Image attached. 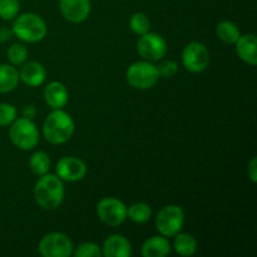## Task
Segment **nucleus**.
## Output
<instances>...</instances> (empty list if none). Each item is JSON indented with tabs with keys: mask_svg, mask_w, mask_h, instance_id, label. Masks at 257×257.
<instances>
[{
	"mask_svg": "<svg viewBox=\"0 0 257 257\" xmlns=\"http://www.w3.org/2000/svg\"><path fill=\"white\" fill-rule=\"evenodd\" d=\"M34 198L40 208L57 210L64 200V185L57 175L45 173L39 176L34 186Z\"/></svg>",
	"mask_w": 257,
	"mask_h": 257,
	"instance_id": "1",
	"label": "nucleus"
},
{
	"mask_svg": "<svg viewBox=\"0 0 257 257\" xmlns=\"http://www.w3.org/2000/svg\"><path fill=\"white\" fill-rule=\"evenodd\" d=\"M43 136L50 145H63L72 138L75 124L72 115L63 109H53L43 122Z\"/></svg>",
	"mask_w": 257,
	"mask_h": 257,
	"instance_id": "2",
	"label": "nucleus"
},
{
	"mask_svg": "<svg viewBox=\"0 0 257 257\" xmlns=\"http://www.w3.org/2000/svg\"><path fill=\"white\" fill-rule=\"evenodd\" d=\"M13 34L25 43H38L47 37L48 28L44 19L34 13H24L15 18Z\"/></svg>",
	"mask_w": 257,
	"mask_h": 257,
	"instance_id": "3",
	"label": "nucleus"
},
{
	"mask_svg": "<svg viewBox=\"0 0 257 257\" xmlns=\"http://www.w3.org/2000/svg\"><path fill=\"white\" fill-rule=\"evenodd\" d=\"M9 138L13 145L19 150L30 151L39 143V131L29 118H17L10 124Z\"/></svg>",
	"mask_w": 257,
	"mask_h": 257,
	"instance_id": "4",
	"label": "nucleus"
},
{
	"mask_svg": "<svg viewBox=\"0 0 257 257\" xmlns=\"http://www.w3.org/2000/svg\"><path fill=\"white\" fill-rule=\"evenodd\" d=\"M125 78L131 87L135 89L146 90L155 87L161 77L157 65L152 64V62H148V60H140V62L132 63L128 67Z\"/></svg>",
	"mask_w": 257,
	"mask_h": 257,
	"instance_id": "5",
	"label": "nucleus"
},
{
	"mask_svg": "<svg viewBox=\"0 0 257 257\" xmlns=\"http://www.w3.org/2000/svg\"><path fill=\"white\" fill-rule=\"evenodd\" d=\"M185 225V212L177 205H167L161 208L156 217V228L165 237H175Z\"/></svg>",
	"mask_w": 257,
	"mask_h": 257,
	"instance_id": "6",
	"label": "nucleus"
},
{
	"mask_svg": "<svg viewBox=\"0 0 257 257\" xmlns=\"http://www.w3.org/2000/svg\"><path fill=\"white\" fill-rule=\"evenodd\" d=\"M38 250L43 257H69L73 255L72 240L63 232H49L39 241Z\"/></svg>",
	"mask_w": 257,
	"mask_h": 257,
	"instance_id": "7",
	"label": "nucleus"
},
{
	"mask_svg": "<svg viewBox=\"0 0 257 257\" xmlns=\"http://www.w3.org/2000/svg\"><path fill=\"white\" fill-rule=\"evenodd\" d=\"M97 215L104 225L118 227L127 220V206L114 197H104L97 203Z\"/></svg>",
	"mask_w": 257,
	"mask_h": 257,
	"instance_id": "8",
	"label": "nucleus"
},
{
	"mask_svg": "<svg viewBox=\"0 0 257 257\" xmlns=\"http://www.w3.org/2000/svg\"><path fill=\"white\" fill-rule=\"evenodd\" d=\"M182 64L190 73H201L210 64V52L207 47L200 42H192L182 50Z\"/></svg>",
	"mask_w": 257,
	"mask_h": 257,
	"instance_id": "9",
	"label": "nucleus"
},
{
	"mask_svg": "<svg viewBox=\"0 0 257 257\" xmlns=\"http://www.w3.org/2000/svg\"><path fill=\"white\" fill-rule=\"evenodd\" d=\"M137 52L148 62L161 60L167 53V42L157 33H146L141 35L137 42Z\"/></svg>",
	"mask_w": 257,
	"mask_h": 257,
	"instance_id": "10",
	"label": "nucleus"
},
{
	"mask_svg": "<svg viewBox=\"0 0 257 257\" xmlns=\"http://www.w3.org/2000/svg\"><path fill=\"white\" fill-rule=\"evenodd\" d=\"M55 175L63 182H78L87 175V165L78 157H62L55 166Z\"/></svg>",
	"mask_w": 257,
	"mask_h": 257,
	"instance_id": "11",
	"label": "nucleus"
},
{
	"mask_svg": "<svg viewBox=\"0 0 257 257\" xmlns=\"http://www.w3.org/2000/svg\"><path fill=\"white\" fill-rule=\"evenodd\" d=\"M60 13L70 23H83L88 19L92 10L90 0H59Z\"/></svg>",
	"mask_w": 257,
	"mask_h": 257,
	"instance_id": "12",
	"label": "nucleus"
},
{
	"mask_svg": "<svg viewBox=\"0 0 257 257\" xmlns=\"http://www.w3.org/2000/svg\"><path fill=\"white\" fill-rule=\"evenodd\" d=\"M102 256L105 257H130L132 256V246L130 240L119 233L107 237L102 246Z\"/></svg>",
	"mask_w": 257,
	"mask_h": 257,
	"instance_id": "13",
	"label": "nucleus"
},
{
	"mask_svg": "<svg viewBox=\"0 0 257 257\" xmlns=\"http://www.w3.org/2000/svg\"><path fill=\"white\" fill-rule=\"evenodd\" d=\"M44 100L52 109H63L68 103V89L62 82H50L44 88Z\"/></svg>",
	"mask_w": 257,
	"mask_h": 257,
	"instance_id": "14",
	"label": "nucleus"
},
{
	"mask_svg": "<svg viewBox=\"0 0 257 257\" xmlns=\"http://www.w3.org/2000/svg\"><path fill=\"white\" fill-rule=\"evenodd\" d=\"M238 58L248 65L257 64V39L255 34L240 35L235 43Z\"/></svg>",
	"mask_w": 257,
	"mask_h": 257,
	"instance_id": "15",
	"label": "nucleus"
},
{
	"mask_svg": "<svg viewBox=\"0 0 257 257\" xmlns=\"http://www.w3.org/2000/svg\"><path fill=\"white\" fill-rule=\"evenodd\" d=\"M19 78L24 84L29 87H39L45 82L47 70L40 63L28 62L23 64L19 72Z\"/></svg>",
	"mask_w": 257,
	"mask_h": 257,
	"instance_id": "16",
	"label": "nucleus"
},
{
	"mask_svg": "<svg viewBox=\"0 0 257 257\" xmlns=\"http://www.w3.org/2000/svg\"><path fill=\"white\" fill-rule=\"evenodd\" d=\"M171 252V243L167 237L152 236L143 242L141 253L143 257H166Z\"/></svg>",
	"mask_w": 257,
	"mask_h": 257,
	"instance_id": "17",
	"label": "nucleus"
},
{
	"mask_svg": "<svg viewBox=\"0 0 257 257\" xmlns=\"http://www.w3.org/2000/svg\"><path fill=\"white\" fill-rule=\"evenodd\" d=\"M19 72L12 64H0V93H9L19 84Z\"/></svg>",
	"mask_w": 257,
	"mask_h": 257,
	"instance_id": "18",
	"label": "nucleus"
},
{
	"mask_svg": "<svg viewBox=\"0 0 257 257\" xmlns=\"http://www.w3.org/2000/svg\"><path fill=\"white\" fill-rule=\"evenodd\" d=\"M173 250L183 257L193 256L197 251V241L191 233H177L173 241Z\"/></svg>",
	"mask_w": 257,
	"mask_h": 257,
	"instance_id": "19",
	"label": "nucleus"
},
{
	"mask_svg": "<svg viewBox=\"0 0 257 257\" xmlns=\"http://www.w3.org/2000/svg\"><path fill=\"white\" fill-rule=\"evenodd\" d=\"M216 34H217L218 39L225 44H235L240 38L241 32L233 22L222 20L216 27Z\"/></svg>",
	"mask_w": 257,
	"mask_h": 257,
	"instance_id": "20",
	"label": "nucleus"
},
{
	"mask_svg": "<svg viewBox=\"0 0 257 257\" xmlns=\"http://www.w3.org/2000/svg\"><path fill=\"white\" fill-rule=\"evenodd\" d=\"M50 166H52V162H50V157L48 153L43 152V151H37L30 156L29 167L32 172L38 177L49 172Z\"/></svg>",
	"mask_w": 257,
	"mask_h": 257,
	"instance_id": "21",
	"label": "nucleus"
},
{
	"mask_svg": "<svg viewBox=\"0 0 257 257\" xmlns=\"http://www.w3.org/2000/svg\"><path fill=\"white\" fill-rule=\"evenodd\" d=\"M152 217V208L145 202H137L127 208V218L135 223H146Z\"/></svg>",
	"mask_w": 257,
	"mask_h": 257,
	"instance_id": "22",
	"label": "nucleus"
},
{
	"mask_svg": "<svg viewBox=\"0 0 257 257\" xmlns=\"http://www.w3.org/2000/svg\"><path fill=\"white\" fill-rule=\"evenodd\" d=\"M28 58V49L24 44L22 43H15V44L10 45L8 49V59H9L10 64L18 67V65H23L27 62Z\"/></svg>",
	"mask_w": 257,
	"mask_h": 257,
	"instance_id": "23",
	"label": "nucleus"
},
{
	"mask_svg": "<svg viewBox=\"0 0 257 257\" xmlns=\"http://www.w3.org/2000/svg\"><path fill=\"white\" fill-rule=\"evenodd\" d=\"M130 28L135 34L143 35L150 32L151 22L145 13H135L130 19Z\"/></svg>",
	"mask_w": 257,
	"mask_h": 257,
	"instance_id": "24",
	"label": "nucleus"
},
{
	"mask_svg": "<svg viewBox=\"0 0 257 257\" xmlns=\"http://www.w3.org/2000/svg\"><path fill=\"white\" fill-rule=\"evenodd\" d=\"M19 0H0V18L5 22L15 19L19 14Z\"/></svg>",
	"mask_w": 257,
	"mask_h": 257,
	"instance_id": "25",
	"label": "nucleus"
},
{
	"mask_svg": "<svg viewBox=\"0 0 257 257\" xmlns=\"http://www.w3.org/2000/svg\"><path fill=\"white\" fill-rule=\"evenodd\" d=\"M73 255L75 257H100L102 247L94 242H83L73 250Z\"/></svg>",
	"mask_w": 257,
	"mask_h": 257,
	"instance_id": "26",
	"label": "nucleus"
},
{
	"mask_svg": "<svg viewBox=\"0 0 257 257\" xmlns=\"http://www.w3.org/2000/svg\"><path fill=\"white\" fill-rule=\"evenodd\" d=\"M17 108L9 103H0V127L10 125L17 119Z\"/></svg>",
	"mask_w": 257,
	"mask_h": 257,
	"instance_id": "27",
	"label": "nucleus"
},
{
	"mask_svg": "<svg viewBox=\"0 0 257 257\" xmlns=\"http://www.w3.org/2000/svg\"><path fill=\"white\" fill-rule=\"evenodd\" d=\"M158 73H160V77L165 78H172L177 74L178 72V64L175 60H163L160 65H157Z\"/></svg>",
	"mask_w": 257,
	"mask_h": 257,
	"instance_id": "28",
	"label": "nucleus"
},
{
	"mask_svg": "<svg viewBox=\"0 0 257 257\" xmlns=\"http://www.w3.org/2000/svg\"><path fill=\"white\" fill-rule=\"evenodd\" d=\"M247 175H248V178L251 180V182L252 183L257 182V160H256V157L251 158L250 163H248Z\"/></svg>",
	"mask_w": 257,
	"mask_h": 257,
	"instance_id": "29",
	"label": "nucleus"
},
{
	"mask_svg": "<svg viewBox=\"0 0 257 257\" xmlns=\"http://www.w3.org/2000/svg\"><path fill=\"white\" fill-rule=\"evenodd\" d=\"M13 30L9 28H0V43H5L12 39Z\"/></svg>",
	"mask_w": 257,
	"mask_h": 257,
	"instance_id": "30",
	"label": "nucleus"
},
{
	"mask_svg": "<svg viewBox=\"0 0 257 257\" xmlns=\"http://www.w3.org/2000/svg\"><path fill=\"white\" fill-rule=\"evenodd\" d=\"M35 114H37V110H35L34 105H25L24 109H23V117L32 119V118H34Z\"/></svg>",
	"mask_w": 257,
	"mask_h": 257,
	"instance_id": "31",
	"label": "nucleus"
}]
</instances>
